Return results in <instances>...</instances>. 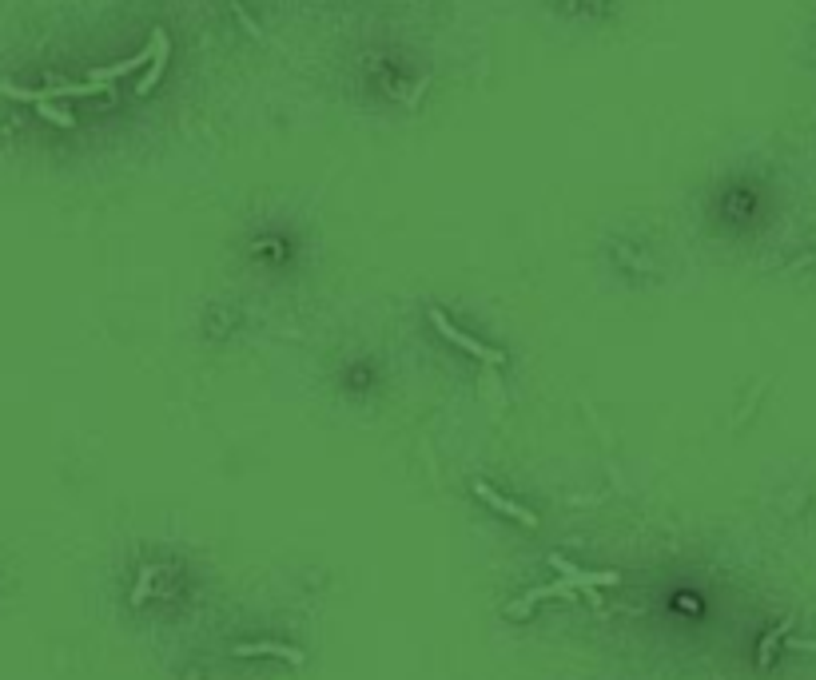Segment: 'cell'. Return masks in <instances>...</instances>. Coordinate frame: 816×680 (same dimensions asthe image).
Instances as JSON below:
<instances>
[{
	"label": "cell",
	"instance_id": "1",
	"mask_svg": "<svg viewBox=\"0 0 816 680\" xmlns=\"http://www.w3.org/2000/svg\"><path fill=\"white\" fill-rule=\"evenodd\" d=\"M430 322H435V331L443 334V339H450L454 347H463L466 354H474V358L490 362V367H498V362H502V354H498V350H490V347H482L478 339H470V334H463L458 327H450V322H446V314L438 311V306H430Z\"/></svg>",
	"mask_w": 816,
	"mask_h": 680
},
{
	"label": "cell",
	"instance_id": "2",
	"mask_svg": "<svg viewBox=\"0 0 816 680\" xmlns=\"http://www.w3.org/2000/svg\"><path fill=\"white\" fill-rule=\"evenodd\" d=\"M550 565H554V569H558V573H562V577H565V581H570V585H573V589H593V585H618V581H621V577H618V573H585V569H578V565H570V561H565V558H558V553H554V558H550Z\"/></svg>",
	"mask_w": 816,
	"mask_h": 680
},
{
	"label": "cell",
	"instance_id": "3",
	"mask_svg": "<svg viewBox=\"0 0 816 680\" xmlns=\"http://www.w3.org/2000/svg\"><path fill=\"white\" fill-rule=\"evenodd\" d=\"M474 494L482 497L486 505H494L498 513H506V517H514V521H522V525H537V513H530V510H522V505H514V502H506V497H498L494 490H490L486 482H474Z\"/></svg>",
	"mask_w": 816,
	"mask_h": 680
},
{
	"label": "cell",
	"instance_id": "4",
	"mask_svg": "<svg viewBox=\"0 0 816 680\" xmlns=\"http://www.w3.org/2000/svg\"><path fill=\"white\" fill-rule=\"evenodd\" d=\"M151 44H156V56H151V68H148V76L140 80V95H148L151 88H156V80L163 76V64H168V52H171L168 32H163V28H156V32H151Z\"/></svg>",
	"mask_w": 816,
	"mask_h": 680
},
{
	"label": "cell",
	"instance_id": "5",
	"mask_svg": "<svg viewBox=\"0 0 816 680\" xmlns=\"http://www.w3.org/2000/svg\"><path fill=\"white\" fill-rule=\"evenodd\" d=\"M239 657H283L291 665H303V653L291 645H280V640H255V645H235Z\"/></svg>",
	"mask_w": 816,
	"mask_h": 680
},
{
	"label": "cell",
	"instance_id": "6",
	"mask_svg": "<svg viewBox=\"0 0 816 680\" xmlns=\"http://www.w3.org/2000/svg\"><path fill=\"white\" fill-rule=\"evenodd\" d=\"M151 56H156V44H148L140 56H128V60H120V64H108V68H92V80H100V84H112L116 76H128V72H136L140 64H148Z\"/></svg>",
	"mask_w": 816,
	"mask_h": 680
},
{
	"label": "cell",
	"instance_id": "7",
	"mask_svg": "<svg viewBox=\"0 0 816 680\" xmlns=\"http://www.w3.org/2000/svg\"><path fill=\"white\" fill-rule=\"evenodd\" d=\"M36 112H41L44 120H52V123H60V128H76V120L69 116L64 108H52V104H36Z\"/></svg>",
	"mask_w": 816,
	"mask_h": 680
},
{
	"label": "cell",
	"instance_id": "8",
	"mask_svg": "<svg viewBox=\"0 0 816 680\" xmlns=\"http://www.w3.org/2000/svg\"><path fill=\"white\" fill-rule=\"evenodd\" d=\"M784 633H789V625H781V629H776V633H769V637H765V645H761V665H769V657H773V645H776V640H781Z\"/></svg>",
	"mask_w": 816,
	"mask_h": 680
},
{
	"label": "cell",
	"instance_id": "9",
	"mask_svg": "<svg viewBox=\"0 0 816 680\" xmlns=\"http://www.w3.org/2000/svg\"><path fill=\"white\" fill-rule=\"evenodd\" d=\"M148 581H151V569H143V573H140V585H136V593H132L136 601L143 597V593H148Z\"/></svg>",
	"mask_w": 816,
	"mask_h": 680
}]
</instances>
